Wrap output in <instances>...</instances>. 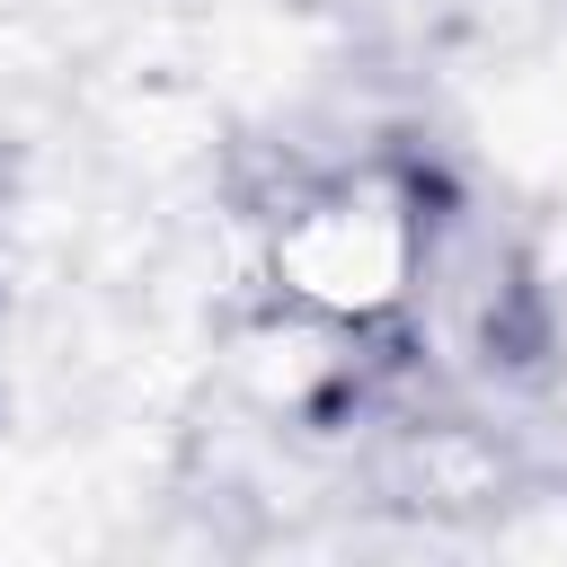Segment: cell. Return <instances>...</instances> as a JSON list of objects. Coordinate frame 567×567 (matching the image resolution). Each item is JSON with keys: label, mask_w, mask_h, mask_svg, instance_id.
Instances as JSON below:
<instances>
[{"label": "cell", "mask_w": 567, "mask_h": 567, "mask_svg": "<svg viewBox=\"0 0 567 567\" xmlns=\"http://www.w3.org/2000/svg\"><path fill=\"white\" fill-rule=\"evenodd\" d=\"M425 213L390 168H337L301 195H284L266 266L292 319L310 328H372L425 284Z\"/></svg>", "instance_id": "cell-1"}]
</instances>
